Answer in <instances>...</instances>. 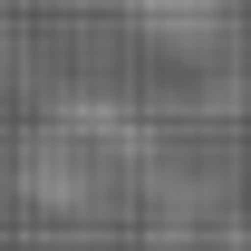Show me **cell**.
Returning a JSON list of instances; mask_svg holds the SVG:
<instances>
[{
	"instance_id": "obj_1",
	"label": "cell",
	"mask_w": 251,
	"mask_h": 251,
	"mask_svg": "<svg viewBox=\"0 0 251 251\" xmlns=\"http://www.w3.org/2000/svg\"><path fill=\"white\" fill-rule=\"evenodd\" d=\"M126 20H135L145 39H164V49L203 58V49L232 39V0H126Z\"/></svg>"
},
{
	"instance_id": "obj_2",
	"label": "cell",
	"mask_w": 251,
	"mask_h": 251,
	"mask_svg": "<svg viewBox=\"0 0 251 251\" xmlns=\"http://www.w3.org/2000/svg\"><path fill=\"white\" fill-rule=\"evenodd\" d=\"M164 251H242V232H232V222H213V232H174Z\"/></svg>"
}]
</instances>
